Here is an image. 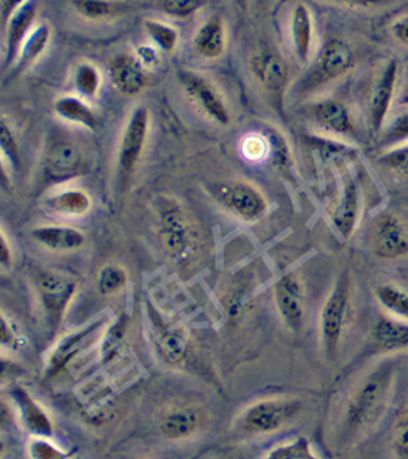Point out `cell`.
Listing matches in <instances>:
<instances>
[{
  "instance_id": "cell-1",
  "label": "cell",
  "mask_w": 408,
  "mask_h": 459,
  "mask_svg": "<svg viewBox=\"0 0 408 459\" xmlns=\"http://www.w3.org/2000/svg\"><path fill=\"white\" fill-rule=\"evenodd\" d=\"M393 384V368L385 365L363 380L351 394L343 415L346 436H357L370 429L385 411Z\"/></svg>"
},
{
  "instance_id": "cell-2",
  "label": "cell",
  "mask_w": 408,
  "mask_h": 459,
  "mask_svg": "<svg viewBox=\"0 0 408 459\" xmlns=\"http://www.w3.org/2000/svg\"><path fill=\"white\" fill-rule=\"evenodd\" d=\"M356 66V53L345 39H329L320 54L297 82V96L307 97L317 93L338 79L345 77Z\"/></svg>"
},
{
  "instance_id": "cell-3",
  "label": "cell",
  "mask_w": 408,
  "mask_h": 459,
  "mask_svg": "<svg viewBox=\"0 0 408 459\" xmlns=\"http://www.w3.org/2000/svg\"><path fill=\"white\" fill-rule=\"evenodd\" d=\"M159 237L161 246L175 264L191 261L198 249V237L191 219L175 201L161 204L159 210Z\"/></svg>"
},
{
  "instance_id": "cell-4",
  "label": "cell",
  "mask_w": 408,
  "mask_h": 459,
  "mask_svg": "<svg viewBox=\"0 0 408 459\" xmlns=\"http://www.w3.org/2000/svg\"><path fill=\"white\" fill-rule=\"evenodd\" d=\"M211 195L221 208L245 222L260 221L268 210L264 193L245 179L216 183L211 186Z\"/></svg>"
},
{
  "instance_id": "cell-5",
  "label": "cell",
  "mask_w": 408,
  "mask_h": 459,
  "mask_svg": "<svg viewBox=\"0 0 408 459\" xmlns=\"http://www.w3.org/2000/svg\"><path fill=\"white\" fill-rule=\"evenodd\" d=\"M150 131V113L148 108L139 106L131 111L117 154V175L121 185L130 181L144 153Z\"/></svg>"
},
{
  "instance_id": "cell-6",
  "label": "cell",
  "mask_w": 408,
  "mask_h": 459,
  "mask_svg": "<svg viewBox=\"0 0 408 459\" xmlns=\"http://www.w3.org/2000/svg\"><path fill=\"white\" fill-rule=\"evenodd\" d=\"M302 409V403L286 398H267L247 408L239 419L246 433L272 434L289 425Z\"/></svg>"
},
{
  "instance_id": "cell-7",
  "label": "cell",
  "mask_w": 408,
  "mask_h": 459,
  "mask_svg": "<svg viewBox=\"0 0 408 459\" xmlns=\"http://www.w3.org/2000/svg\"><path fill=\"white\" fill-rule=\"evenodd\" d=\"M349 300V276L342 274L326 298L320 314L321 342L326 354L329 357H333L338 351L343 328H345Z\"/></svg>"
},
{
  "instance_id": "cell-8",
  "label": "cell",
  "mask_w": 408,
  "mask_h": 459,
  "mask_svg": "<svg viewBox=\"0 0 408 459\" xmlns=\"http://www.w3.org/2000/svg\"><path fill=\"white\" fill-rule=\"evenodd\" d=\"M178 81L186 95L205 117L214 124L228 126L231 120L230 110L217 86L199 72L181 70Z\"/></svg>"
},
{
  "instance_id": "cell-9",
  "label": "cell",
  "mask_w": 408,
  "mask_h": 459,
  "mask_svg": "<svg viewBox=\"0 0 408 459\" xmlns=\"http://www.w3.org/2000/svg\"><path fill=\"white\" fill-rule=\"evenodd\" d=\"M311 124L322 134L351 142L357 136V124L351 108L343 100L333 97L314 100L308 107Z\"/></svg>"
},
{
  "instance_id": "cell-10",
  "label": "cell",
  "mask_w": 408,
  "mask_h": 459,
  "mask_svg": "<svg viewBox=\"0 0 408 459\" xmlns=\"http://www.w3.org/2000/svg\"><path fill=\"white\" fill-rule=\"evenodd\" d=\"M399 71V63L395 59L386 60L372 81L368 97V114L369 124L376 135L381 133L388 120L395 99Z\"/></svg>"
},
{
  "instance_id": "cell-11",
  "label": "cell",
  "mask_w": 408,
  "mask_h": 459,
  "mask_svg": "<svg viewBox=\"0 0 408 459\" xmlns=\"http://www.w3.org/2000/svg\"><path fill=\"white\" fill-rule=\"evenodd\" d=\"M371 247L376 256L395 261L408 256V225L393 212H382L371 230Z\"/></svg>"
},
{
  "instance_id": "cell-12",
  "label": "cell",
  "mask_w": 408,
  "mask_h": 459,
  "mask_svg": "<svg viewBox=\"0 0 408 459\" xmlns=\"http://www.w3.org/2000/svg\"><path fill=\"white\" fill-rule=\"evenodd\" d=\"M39 298L52 325H58L77 292L74 279L59 273H44L38 280Z\"/></svg>"
},
{
  "instance_id": "cell-13",
  "label": "cell",
  "mask_w": 408,
  "mask_h": 459,
  "mask_svg": "<svg viewBox=\"0 0 408 459\" xmlns=\"http://www.w3.org/2000/svg\"><path fill=\"white\" fill-rule=\"evenodd\" d=\"M273 299L285 325L293 332H299L306 317V300L302 281L296 273H288L275 281Z\"/></svg>"
},
{
  "instance_id": "cell-14",
  "label": "cell",
  "mask_w": 408,
  "mask_h": 459,
  "mask_svg": "<svg viewBox=\"0 0 408 459\" xmlns=\"http://www.w3.org/2000/svg\"><path fill=\"white\" fill-rule=\"evenodd\" d=\"M103 328H106L105 317L62 337L48 355V365H46L48 366L46 368L48 375L55 376L65 368L67 364H70L78 354L87 350L94 342L96 336L102 333Z\"/></svg>"
},
{
  "instance_id": "cell-15",
  "label": "cell",
  "mask_w": 408,
  "mask_h": 459,
  "mask_svg": "<svg viewBox=\"0 0 408 459\" xmlns=\"http://www.w3.org/2000/svg\"><path fill=\"white\" fill-rule=\"evenodd\" d=\"M42 165L48 181L66 182L83 171V152L76 143L69 140H58L48 146Z\"/></svg>"
},
{
  "instance_id": "cell-16",
  "label": "cell",
  "mask_w": 408,
  "mask_h": 459,
  "mask_svg": "<svg viewBox=\"0 0 408 459\" xmlns=\"http://www.w3.org/2000/svg\"><path fill=\"white\" fill-rule=\"evenodd\" d=\"M39 6H40V0H28L6 22L4 25L5 56L3 63L4 70L16 63L24 39L35 27Z\"/></svg>"
},
{
  "instance_id": "cell-17",
  "label": "cell",
  "mask_w": 408,
  "mask_h": 459,
  "mask_svg": "<svg viewBox=\"0 0 408 459\" xmlns=\"http://www.w3.org/2000/svg\"><path fill=\"white\" fill-rule=\"evenodd\" d=\"M249 70L254 79L267 91L279 92L288 86L290 70L288 64L274 50L265 48L252 54Z\"/></svg>"
},
{
  "instance_id": "cell-18",
  "label": "cell",
  "mask_w": 408,
  "mask_h": 459,
  "mask_svg": "<svg viewBox=\"0 0 408 459\" xmlns=\"http://www.w3.org/2000/svg\"><path fill=\"white\" fill-rule=\"evenodd\" d=\"M148 70L137 57L130 54H123L112 61L109 67L110 81L114 88L124 96L135 97L141 95L149 88L150 78Z\"/></svg>"
},
{
  "instance_id": "cell-19",
  "label": "cell",
  "mask_w": 408,
  "mask_h": 459,
  "mask_svg": "<svg viewBox=\"0 0 408 459\" xmlns=\"http://www.w3.org/2000/svg\"><path fill=\"white\" fill-rule=\"evenodd\" d=\"M289 35L293 54L300 65L310 63L314 52L315 24L306 3H296L290 14Z\"/></svg>"
},
{
  "instance_id": "cell-20",
  "label": "cell",
  "mask_w": 408,
  "mask_h": 459,
  "mask_svg": "<svg viewBox=\"0 0 408 459\" xmlns=\"http://www.w3.org/2000/svg\"><path fill=\"white\" fill-rule=\"evenodd\" d=\"M360 217V193L352 176L346 174L343 178L342 190L332 213L333 225L343 238L349 239L356 231Z\"/></svg>"
},
{
  "instance_id": "cell-21",
  "label": "cell",
  "mask_w": 408,
  "mask_h": 459,
  "mask_svg": "<svg viewBox=\"0 0 408 459\" xmlns=\"http://www.w3.org/2000/svg\"><path fill=\"white\" fill-rule=\"evenodd\" d=\"M228 47L227 25L221 14L207 18L193 36V48L205 60H217Z\"/></svg>"
},
{
  "instance_id": "cell-22",
  "label": "cell",
  "mask_w": 408,
  "mask_h": 459,
  "mask_svg": "<svg viewBox=\"0 0 408 459\" xmlns=\"http://www.w3.org/2000/svg\"><path fill=\"white\" fill-rule=\"evenodd\" d=\"M35 242L46 249L71 253L84 246L87 237L80 229L69 225H41L31 230Z\"/></svg>"
},
{
  "instance_id": "cell-23",
  "label": "cell",
  "mask_w": 408,
  "mask_h": 459,
  "mask_svg": "<svg viewBox=\"0 0 408 459\" xmlns=\"http://www.w3.org/2000/svg\"><path fill=\"white\" fill-rule=\"evenodd\" d=\"M13 403L19 411L21 421L33 436H51L55 426L48 412L22 387L12 391Z\"/></svg>"
},
{
  "instance_id": "cell-24",
  "label": "cell",
  "mask_w": 408,
  "mask_h": 459,
  "mask_svg": "<svg viewBox=\"0 0 408 459\" xmlns=\"http://www.w3.org/2000/svg\"><path fill=\"white\" fill-rule=\"evenodd\" d=\"M49 212L65 218H81L87 215L92 207V199L87 190L82 188L58 189L49 194L45 200Z\"/></svg>"
},
{
  "instance_id": "cell-25",
  "label": "cell",
  "mask_w": 408,
  "mask_h": 459,
  "mask_svg": "<svg viewBox=\"0 0 408 459\" xmlns=\"http://www.w3.org/2000/svg\"><path fill=\"white\" fill-rule=\"evenodd\" d=\"M53 110L56 117L67 124L78 127L96 131L99 126V117L88 100L80 95H62L53 103Z\"/></svg>"
},
{
  "instance_id": "cell-26",
  "label": "cell",
  "mask_w": 408,
  "mask_h": 459,
  "mask_svg": "<svg viewBox=\"0 0 408 459\" xmlns=\"http://www.w3.org/2000/svg\"><path fill=\"white\" fill-rule=\"evenodd\" d=\"M372 340L379 351H396L408 348L407 319L383 316L372 329Z\"/></svg>"
},
{
  "instance_id": "cell-27",
  "label": "cell",
  "mask_w": 408,
  "mask_h": 459,
  "mask_svg": "<svg viewBox=\"0 0 408 459\" xmlns=\"http://www.w3.org/2000/svg\"><path fill=\"white\" fill-rule=\"evenodd\" d=\"M202 418L200 412L192 407H175L163 415L161 429L168 439H187L198 430Z\"/></svg>"
},
{
  "instance_id": "cell-28",
  "label": "cell",
  "mask_w": 408,
  "mask_h": 459,
  "mask_svg": "<svg viewBox=\"0 0 408 459\" xmlns=\"http://www.w3.org/2000/svg\"><path fill=\"white\" fill-rule=\"evenodd\" d=\"M128 341V319L123 315L106 325L99 341L98 354L101 364H109L120 357Z\"/></svg>"
},
{
  "instance_id": "cell-29",
  "label": "cell",
  "mask_w": 408,
  "mask_h": 459,
  "mask_svg": "<svg viewBox=\"0 0 408 459\" xmlns=\"http://www.w3.org/2000/svg\"><path fill=\"white\" fill-rule=\"evenodd\" d=\"M71 4L80 16L96 22L112 20L128 9L121 0H71Z\"/></svg>"
},
{
  "instance_id": "cell-30",
  "label": "cell",
  "mask_w": 408,
  "mask_h": 459,
  "mask_svg": "<svg viewBox=\"0 0 408 459\" xmlns=\"http://www.w3.org/2000/svg\"><path fill=\"white\" fill-rule=\"evenodd\" d=\"M52 38V29L48 23L35 25L21 47L17 66L26 68L34 64L48 49Z\"/></svg>"
},
{
  "instance_id": "cell-31",
  "label": "cell",
  "mask_w": 408,
  "mask_h": 459,
  "mask_svg": "<svg viewBox=\"0 0 408 459\" xmlns=\"http://www.w3.org/2000/svg\"><path fill=\"white\" fill-rule=\"evenodd\" d=\"M157 339L163 353L171 362L180 361L188 346V330L185 325H160Z\"/></svg>"
},
{
  "instance_id": "cell-32",
  "label": "cell",
  "mask_w": 408,
  "mask_h": 459,
  "mask_svg": "<svg viewBox=\"0 0 408 459\" xmlns=\"http://www.w3.org/2000/svg\"><path fill=\"white\" fill-rule=\"evenodd\" d=\"M102 74L91 61H81L74 68L73 84L77 95L91 100L99 96L102 88Z\"/></svg>"
},
{
  "instance_id": "cell-33",
  "label": "cell",
  "mask_w": 408,
  "mask_h": 459,
  "mask_svg": "<svg viewBox=\"0 0 408 459\" xmlns=\"http://www.w3.org/2000/svg\"><path fill=\"white\" fill-rule=\"evenodd\" d=\"M375 297L388 314L408 321V290L406 289L395 283H382L376 287Z\"/></svg>"
},
{
  "instance_id": "cell-34",
  "label": "cell",
  "mask_w": 408,
  "mask_h": 459,
  "mask_svg": "<svg viewBox=\"0 0 408 459\" xmlns=\"http://www.w3.org/2000/svg\"><path fill=\"white\" fill-rule=\"evenodd\" d=\"M144 30L148 38L152 39V45L156 46L161 52L171 53L178 48L180 34L173 25L149 18L144 22Z\"/></svg>"
},
{
  "instance_id": "cell-35",
  "label": "cell",
  "mask_w": 408,
  "mask_h": 459,
  "mask_svg": "<svg viewBox=\"0 0 408 459\" xmlns=\"http://www.w3.org/2000/svg\"><path fill=\"white\" fill-rule=\"evenodd\" d=\"M311 143H313L314 149L317 150L321 163L325 164L333 163V161L345 156L353 149L352 145H351L352 143L347 142V140L322 134V133L318 132L311 136Z\"/></svg>"
},
{
  "instance_id": "cell-36",
  "label": "cell",
  "mask_w": 408,
  "mask_h": 459,
  "mask_svg": "<svg viewBox=\"0 0 408 459\" xmlns=\"http://www.w3.org/2000/svg\"><path fill=\"white\" fill-rule=\"evenodd\" d=\"M408 142V107L388 121L378 134V143L383 150Z\"/></svg>"
},
{
  "instance_id": "cell-37",
  "label": "cell",
  "mask_w": 408,
  "mask_h": 459,
  "mask_svg": "<svg viewBox=\"0 0 408 459\" xmlns=\"http://www.w3.org/2000/svg\"><path fill=\"white\" fill-rule=\"evenodd\" d=\"M267 136L268 146H270V152H268V158H270L272 164L279 170H286L292 165V153L290 149L288 140L282 134L278 129L268 128L266 132H264Z\"/></svg>"
},
{
  "instance_id": "cell-38",
  "label": "cell",
  "mask_w": 408,
  "mask_h": 459,
  "mask_svg": "<svg viewBox=\"0 0 408 459\" xmlns=\"http://www.w3.org/2000/svg\"><path fill=\"white\" fill-rule=\"evenodd\" d=\"M127 272L119 264H106L98 275V290L102 296L117 294L126 286Z\"/></svg>"
},
{
  "instance_id": "cell-39",
  "label": "cell",
  "mask_w": 408,
  "mask_h": 459,
  "mask_svg": "<svg viewBox=\"0 0 408 459\" xmlns=\"http://www.w3.org/2000/svg\"><path fill=\"white\" fill-rule=\"evenodd\" d=\"M266 457L274 459H313L317 458V455L314 454L310 441L307 437H297L295 439L272 447Z\"/></svg>"
},
{
  "instance_id": "cell-40",
  "label": "cell",
  "mask_w": 408,
  "mask_h": 459,
  "mask_svg": "<svg viewBox=\"0 0 408 459\" xmlns=\"http://www.w3.org/2000/svg\"><path fill=\"white\" fill-rule=\"evenodd\" d=\"M378 163L408 181V142L383 150Z\"/></svg>"
},
{
  "instance_id": "cell-41",
  "label": "cell",
  "mask_w": 408,
  "mask_h": 459,
  "mask_svg": "<svg viewBox=\"0 0 408 459\" xmlns=\"http://www.w3.org/2000/svg\"><path fill=\"white\" fill-rule=\"evenodd\" d=\"M249 290L246 286L232 287L224 298V307L231 322L241 321L249 307Z\"/></svg>"
},
{
  "instance_id": "cell-42",
  "label": "cell",
  "mask_w": 408,
  "mask_h": 459,
  "mask_svg": "<svg viewBox=\"0 0 408 459\" xmlns=\"http://www.w3.org/2000/svg\"><path fill=\"white\" fill-rule=\"evenodd\" d=\"M49 436H34L30 441L28 452L31 458L53 459L66 455V451L49 439Z\"/></svg>"
},
{
  "instance_id": "cell-43",
  "label": "cell",
  "mask_w": 408,
  "mask_h": 459,
  "mask_svg": "<svg viewBox=\"0 0 408 459\" xmlns=\"http://www.w3.org/2000/svg\"><path fill=\"white\" fill-rule=\"evenodd\" d=\"M0 146H2L3 165L9 163L10 168L19 167V147H17L15 136L13 134L12 128H10L8 124H6L5 118H2Z\"/></svg>"
},
{
  "instance_id": "cell-44",
  "label": "cell",
  "mask_w": 408,
  "mask_h": 459,
  "mask_svg": "<svg viewBox=\"0 0 408 459\" xmlns=\"http://www.w3.org/2000/svg\"><path fill=\"white\" fill-rule=\"evenodd\" d=\"M242 152L247 160L257 161L268 157L270 146L265 133L247 135L242 143Z\"/></svg>"
},
{
  "instance_id": "cell-45",
  "label": "cell",
  "mask_w": 408,
  "mask_h": 459,
  "mask_svg": "<svg viewBox=\"0 0 408 459\" xmlns=\"http://www.w3.org/2000/svg\"><path fill=\"white\" fill-rule=\"evenodd\" d=\"M209 0H162V10L169 16L186 18L206 5Z\"/></svg>"
},
{
  "instance_id": "cell-46",
  "label": "cell",
  "mask_w": 408,
  "mask_h": 459,
  "mask_svg": "<svg viewBox=\"0 0 408 459\" xmlns=\"http://www.w3.org/2000/svg\"><path fill=\"white\" fill-rule=\"evenodd\" d=\"M393 451L399 458H408V411L404 412L394 430Z\"/></svg>"
},
{
  "instance_id": "cell-47",
  "label": "cell",
  "mask_w": 408,
  "mask_h": 459,
  "mask_svg": "<svg viewBox=\"0 0 408 459\" xmlns=\"http://www.w3.org/2000/svg\"><path fill=\"white\" fill-rule=\"evenodd\" d=\"M135 56L146 70H153L161 64L162 52L153 45H141L135 49Z\"/></svg>"
},
{
  "instance_id": "cell-48",
  "label": "cell",
  "mask_w": 408,
  "mask_h": 459,
  "mask_svg": "<svg viewBox=\"0 0 408 459\" xmlns=\"http://www.w3.org/2000/svg\"><path fill=\"white\" fill-rule=\"evenodd\" d=\"M389 31L397 43L408 48V13L394 18Z\"/></svg>"
},
{
  "instance_id": "cell-49",
  "label": "cell",
  "mask_w": 408,
  "mask_h": 459,
  "mask_svg": "<svg viewBox=\"0 0 408 459\" xmlns=\"http://www.w3.org/2000/svg\"><path fill=\"white\" fill-rule=\"evenodd\" d=\"M27 2L28 0H0V16H2L3 27H4L13 13Z\"/></svg>"
},
{
  "instance_id": "cell-50",
  "label": "cell",
  "mask_w": 408,
  "mask_h": 459,
  "mask_svg": "<svg viewBox=\"0 0 408 459\" xmlns=\"http://www.w3.org/2000/svg\"><path fill=\"white\" fill-rule=\"evenodd\" d=\"M2 325V343L4 344V346L16 347L20 340L19 335H17L13 325H10V322H8L4 315H3Z\"/></svg>"
},
{
  "instance_id": "cell-51",
  "label": "cell",
  "mask_w": 408,
  "mask_h": 459,
  "mask_svg": "<svg viewBox=\"0 0 408 459\" xmlns=\"http://www.w3.org/2000/svg\"><path fill=\"white\" fill-rule=\"evenodd\" d=\"M329 2L338 4V5L353 7V9H371L381 5L386 0H329Z\"/></svg>"
},
{
  "instance_id": "cell-52",
  "label": "cell",
  "mask_w": 408,
  "mask_h": 459,
  "mask_svg": "<svg viewBox=\"0 0 408 459\" xmlns=\"http://www.w3.org/2000/svg\"><path fill=\"white\" fill-rule=\"evenodd\" d=\"M0 257H2L0 261H2L3 267L9 268L10 265H12L13 251L8 238H6L4 230L2 231V250H0Z\"/></svg>"
},
{
  "instance_id": "cell-53",
  "label": "cell",
  "mask_w": 408,
  "mask_h": 459,
  "mask_svg": "<svg viewBox=\"0 0 408 459\" xmlns=\"http://www.w3.org/2000/svg\"><path fill=\"white\" fill-rule=\"evenodd\" d=\"M236 5H238L239 9L242 11H246L247 7H248V0H234Z\"/></svg>"
},
{
  "instance_id": "cell-54",
  "label": "cell",
  "mask_w": 408,
  "mask_h": 459,
  "mask_svg": "<svg viewBox=\"0 0 408 459\" xmlns=\"http://www.w3.org/2000/svg\"><path fill=\"white\" fill-rule=\"evenodd\" d=\"M400 106L408 107V91L404 95L401 96L399 100Z\"/></svg>"
}]
</instances>
